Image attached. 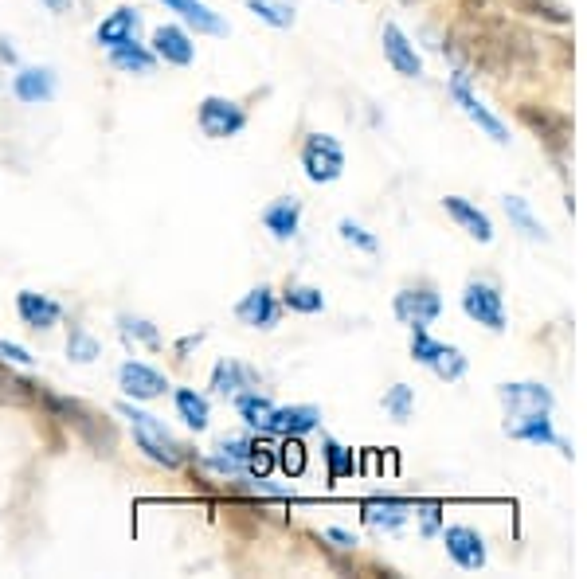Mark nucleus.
Returning a JSON list of instances; mask_svg holds the SVG:
<instances>
[{"label": "nucleus", "instance_id": "412c9836", "mask_svg": "<svg viewBox=\"0 0 587 579\" xmlns=\"http://www.w3.org/2000/svg\"><path fill=\"white\" fill-rule=\"evenodd\" d=\"M161 4L173 8L184 24L196 28L200 36H227V24L208 8V4H200V0H161Z\"/></svg>", "mask_w": 587, "mask_h": 579}, {"label": "nucleus", "instance_id": "ea45409f", "mask_svg": "<svg viewBox=\"0 0 587 579\" xmlns=\"http://www.w3.org/2000/svg\"><path fill=\"white\" fill-rule=\"evenodd\" d=\"M325 540H333L337 548H357V536L345 533V529H325Z\"/></svg>", "mask_w": 587, "mask_h": 579}, {"label": "nucleus", "instance_id": "79ce46f5", "mask_svg": "<svg viewBox=\"0 0 587 579\" xmlns=\"http://www.w3.org/2000/svg\"><path fill=\"white\" fill-rule=\"evenodd\" d=\"M0 59H4V63H16V51L4 44V40H0Z\"/></svg>", "mask_w": 587, "mask_h": 579}, {"label": "nucleus", "instance_id": "4be33fe9", "mask_svg": "<svg viewBox=\"0 0 587 579\" xmlns=\"http://www.w3.org/2000/svg\"><path fill=\"white\" fill-rule=\"evenodd\" d=\"M16 310L24 317V325H32V329H51L63 317V306L44 298V294H36V290H20L16 294Z\"/></svg>", "mask_w": 587, "mask_h": 579}, {"label": "nucleus", "instance_id": "0eeeda50", "mask_svg": "<svg viewBox=\"0 0 587 579\" xmlns=\"http://www.w3.org/2000/svg\"><path fill=\"white\" fill-rule=\"evenodd\" d=\"M505 435L517 439V443H533V446H556L564 458H572V443H564L552 427V411H533V415H513L505 419Z\"/></svg>", "mask_w": 587, "mask_h": 579}, {"label": "nucleus", "instance_id": "72a5a7b5", "mask_svg": "<svg viewBox=\"0 0 587 579\" xmlns=\"http://www.w3.org/2000/svg\"><path fill=\"white\" fill-rule=\"evenodd\" d=\"M337 231H341V239L345 243H353V247H361L364 255H376L380 251V243H376V235H368L361 223H353V220H341L337 223Z\"/></svg>", "mask_w": 587, "mask_h": 579}, {"label": "nucleus", "instance_id": "bb28decb", "mask_svg": "<svg viewBox=\"0 0 587 579\" xmlns=\"http://www.w3.org/2000/svg\"><path fill=\"white\" fill-rule=\"evenodd\" d=\"M177 411H181V419L192 431H204V427H208V400L196 396L192 388H181V392H177Z\"/></svg>", "mask_w": 587, "mask_h": 579}, {"label": "nucleus", "instance_id": "9d476101", "mask_svg": "<svg viewBox=\"0 0 587 579\" xmlns=\"http://www.w3.org/2000/svg\"><path fill=\"white\" fill-rule=\"evenodd\" d=\"M497 400L505 403L509 419L513 415H533V411H552L556 407V396L537 384V380H521V384H501L497 388Z\"/></svg>", "mask_w": 587, "mask_h": 579}, {"label": "nucleus", "instance_id": "58836bf2", "mask_svg": "<svg viewBox=\"0 0 587 579\" xmlns=\"http://www.w3.org/2000/svg\"><path fill=\"white\" fill-rule=\"evenodd\" d=\"M0 360H12V364H32V353H28V349H20V345L0 341Z\"/></svg>", "mask_w": 587, "mask_h": 579}, {"label": "nucleus", "instance_id": "2eb2a0df", "mask_svg": "<svg viewBox=\"0 0 587 579\" xmlns=\"http://www.w3.org/2000/svg\"><path fill=\"white\" fill-rule=\"evenodd\" d=\"M153 55L165 59L169 67H188L196 59V44L188 40V32L177 28V24H161L153 32Z\"/></svg>", "mask_w": 587, "mask_h": 579}, {"label": "nucleus", "instance_id": "423d86ee", "mask_svg": "<svg viewBox=\"0 0 587 579\" xmlns=\"http://www.w3.org/2000/svg\"><path fill=\"white\" fill-rule=\"evenodd\" d=\"M392 310H396V317L404 321L407 329H427V325L443 313V298H439L435 286H404V290L396 294Z\"/></svg>", "mask_w": 587, "mask_h": 579}, {"label": "nucleus", "instance_id": "7c9ffc66", "mask_svg": "<svg viewBox=\"0 0 587 579\" xmlns=\"http://www.w3.org/2000/svg\"><path fill=\"white\" fill-rule=\"evenodd\" d=\"M325 458H329V486H337L341 478H349V474L357 470L353 454H349L341 443H333V439H325Z\"/></svg>", "mask_w": 587, "mask_h": 579}, {"label": "nucleus", "instance_id": "ddd939ff", "mask_svg": "<svg viewBox=\"0 0 587 579\" xmlns=\"http://www.w3.org/2000/svg\"><path fill=\"white\" fill-rule=\"evenodd\" d=\"M384 59H388L392 71L404 75V79H419V75H423V55L415 51V44L407 40L396 24H384Z\"/></svg>", "mask_w": 587, "mask_h": 579}, {"label": "nucleus", "instance_id": "7ed1b4c3", "mask_svg": "<svg viewBox=\"0 0 587 579\" xmlns=\"http://www.w3.org/2000/svg\"><path fill=\"white\" fill-rule=\"evenodd\" d=\"M411 357L419 360L423 368H431L439 380H462L466 376V353L458 349V345H443V341H435L427 329H415V337H411Z\"/></svg>", "mask_w": 587, "mask_h": 579}, {"label": "nucleus", "instance_id": "aec40b11", "mask_svg": "<svg viewBox=\"0 0 587 579\" xmlns=\"http://www.w3.org/2000/svg\"><path fill=\"white\" fill-rule=\"evenodd\" d=\"M443 208H447V216H451L454 223H462V227H466V235H470V239H478V243H490V239H494V223H490V216H486L482 208H474L470 200H462V196H447V200H443Z\"/></svg>", "mask_w": 587, "mask_h": 579}, {"label": "nucleus", "instance_id": "f704fd0d", "mask_svg": "<svg viewBox=\"0 0 587 579\" xmlns=\"http://www.w3.org/2000/svg\"><path fill=\"white\" fill-rule=\"evenodd\" d=\"M415 513H419V533L423 536H435L443 529V505L439 501H419Z\"/></svg>", "mask_w": 587, "mask_h": 579}, {"label": "nucleus", "instance_id": "f257e3e1", "mask_svg": "<svg viewBox=\"0 0 587 579\" xmlns=\"http://www.w3.org/2000/svg\"><path fill=\"white\" fill-rule=\"evenodd\" d=\"M118 415L122 419H130V427H134V443L153 458V462H161V466H181L184 462V446L169 435V427L157 419V415H149V411H141L134 403H118Z\"/></svg>", "mask_w": 587, "mask_h": 579}, {"label": "nucleus", "instance_id": "a211bd4d", "mask_svg": "<svg viewBox=\"0 0 587 579\" xmlns=\"http://www.w3.org/2000/svg\"><path fill=\"white\" fill-rule=\"evenodd\" d=\"M263 223H267V231H271L278 243L294 239L298 227H302V200L298 196H282V200L267 204L263 208Z\"/></svg>", "mask_w": 587, "mask_h": 579}, {"label": "nucleus", "instance_id": "cd10ccee", "mask_svg": "<svg viewBox=\"0 0 587 579\" xmlns=\"http://www.w3.org/2000/svg\"><path fill=\"white\" fill-rule=\"evenodd\" d=\"M282 306L294 310V313H321L325 310V294L314 290V286H286Z\"/></svg>", "mask_w": 587, "mask_h": 579}, {"label": "nucleus", "instance_id": "1a4fd4ad", "mask_svg": "<svg viewBox=\"0 0 587 579\" xmlns=\"http://www.w3.org/2000/svg\"><path fill=\"white\" fill-rule=\"evenodd\" d=\"M443 544H447V556H451L458 568H466V572H482L486 568V540L478 529H470V525H451V529H443Z\"/></svg>", "mask_w": 587, "mask_h": 579}, {"label": "nucleus", "instance_id": "f3484780", "mask_svg": "<svg viewBox=\"0 0 587 579\" xmlns=\"http://www.w3.org/2000/svg\"><path fill=\"white\" fill-rule=\"evenodd\" d=\"M137 28H141V12L137 8H114L102 24H98V32H94V40L102 47H122V44H134L137 40Z\"/></svg>", "mask_w": 587, "mask_h": 579}, {"label": "nucleus", "instance_id": "39448f33", "mask_svg": "<svg viewBox=\"0 0 587 579\" xmlns=\"http://www.w3.org/2000/svg\"><path fill=\"white\" fill-rule=\"evenodd\" d=\"M462 310L470 321L486 325L490 333H505V298L494 282H466L462 290Z\"/></svg>", "mask_w": 587, "mask_h": 579}, {"label": "nucleus", "instance_id": "4468645a", "mask_svg": "<svg viewBox=\"0 0 587 579\" xmlns=\"http://www.w3.org/2000/svg\"><path fill=\"white\" fill-rule=\"evenodd\" d=\"M361 517L368 529L376 533H396L411 517V501H400V497H376V501H364Z\"/></svg>", "mask_w": 587, "mask_h": 579}, {"label": "nucleus", "instance_id": "e433bc0d", "mask_svg": "<svg viewBox=\"0 0 587 579\" xmlns=\"http://www.w3.org/2000/svg\"><path fill=\"white\" fill-rule=\"evenodd\" d=\"M118 325H122V333L130 337V341H145V345H157L161 337H157V329L149 325V321H141V317H118Z\"/></svg>", "mask_w": 587, "mask_h": 579}, {"label": "nucleus", "instance_id": "b1692460", "mask_svg": "<svg viewBox=\"0 0 587 579\" xmlns=\"http://www.w3.org/2000/svg\"><path fill=\"white\" fill-rule=\"evenodd\" d=\"M501 208H505L509 223H513L525 239H533V243H548V231H544V223L533 216L529 200H521V196H505V200H501Z\"/></svg>", "mask_w": 587, "mask_h": 579}, {"label": "nucleus", "instance_id": "c85d7f7f", "mask_svg": "<svg viewBox=\"0 0 587 579\" xmlns=\"http://www.w3.org/2000/svg\"><path fill=\"white\" fill-rule=\"evenodd\" d=\"M235 411L243 415V423H251V427H267V419H271L274 403L267 400V396H259V392H247V396H239L235 400Z\"/></svg>", "mask_w": 587, "mask_h": 579}, {"label": "nucleus", "instance_id": "dca6fc26", "mask_svg": "<svg viewBox=\"0 0 587 579\" xmlns=\"http://www.w3.org/2000/svg\"><path fill=\"white\" fill-rule=\"evenodd\" d=\"M235 317L251 329H274L278 325V298H274L271 286H255L239 306H235Z\"/></svg>", "mask_w": 587, "mask_h": 579}, {"label": "nucleus", "instance_id": "6ab92c4d", "mask_svg": "<svg viewBox=\"0 0 587 579\" xmlns=\"http://www.w3.org/2000/svg\"><path fill=\"white\" fill-rule=\"evenodd\" d=\"M12 94L28 106H40V102H51L55 98V71L47 67H24L16 79H12Z\"/></svg>", "mask_w": 587, "mask_h": 579}, {"label": "nucleus", "instance_id": "2f4dec72", "mask_svg": "<svg viewBox=\"0 0 587 579\" xmlns=\"http://www.w3.org/2000/svg\"><path fill=\"white\" fill-rule=\"evenodd\" d=\"M384 411H388L396 423H407V419H411V411H415V388L396 384V388L384 396Z\"/></svg>", "mask_w": 587, "mask_h": 579}, {"label": "nucleus", "instance_id": "393cba45", "mask_svg": "<svg viewBox=\"0 0 587 579\" xmlns=\"http://www.w3.org/2000/svg\"><path fill=\"white\" fill-rule=\"evenodd\" d=\"M110 63L118 67V71H130V75H153V67H157V55L149 51V47L134 44H122V47H110Z\"/></svg>", "mask_w": 587, "mask_h": 579}, {"label": "nucleus", "instance_id": "f8f14e48", "mask_svg": "<svg viewBox=\"0 0 587 579\" xmlns=\"http://www.w3.org/2000/svg\"><path fill=\"white\" fill-rule=\"evenodd\" d=\"M118 384H122V392L134 396V400H157V396L169 388L165 376H161L157 368L141 364V360H126V364L118 368Z\"/></svg>", "mask_w": 587, "mask_h": 579}, {"label": "nucleus", "instance_id": "f03ea898", "mask_svg": "<svg viewBox=\"0 0 587 579\" xmlns=\"http://www.w3.org/2000/svg\"><path fill=\"white\" fill-rule=\"evenodd\" d=\"M302 169L314 184H333L345 177V145L333 134H310L302 145Z\"/></svg>", "mask_w": 587, "mask_h": 579}, {"label": "nucleus", "instance_id": "a19ab883", "mask_svg": "<svg viewBox=\"0 0 587 579\" xmlns=\"http://www.w3.org/2000/svg\"><path fill=\"white\" fill-rule=\"evenodd\" d=\"M44 4L51 12H67V8H71V0H44Z\"/></svg>", "mask_w": 587, "mask_h": 579}, {"label": "nucleus", "instance_id": "4c0bfd02", "mask_svg": "<svg viewBox=\"0 0 587 579\" xmlns=\"http://www.w3.org/2000/svg\"><path fill=\"white\" fill-rule=\"evenodd\" d=\"M278 462H282L286 474H302V466H306V450H302V443H298V439H286L282 454H278Z\"/></svg>", "mask_w": 587, "mask_h": 579}, {"label": "nucleus", "instance_id": "473e14b6", "mask_svg": "<svg viewBox=\"0 0 587 579\" xmlns=\"http://www.w3.org/2000/svg\"><path fill=\"white\" fill-rule=\"evenodd\" d=\"M67 357L75 364H91L98 357V341H94L87 329H71V341H67Z\"/></svg>", "mask_w": 587, "mask_h": 579}, {"label": "nucleus", "instance_id": "a878e982", "mask_svg": "<svg viewBox=\"0 0 587 579\" xmlns=\"http://www.w3.org/2000/svg\"><path fill=\"white\" fill-rule=\"evenodd\" d=\"M247 384H255V372L243 368V364H235V360H220L216 372H212V388H216L220 396H231V392H239V388H247Z\"/></svg>", "mask_w": 587, "mask_h": 579}, {"label": "nucleus", "instance_id": "9b49d317", "mask_svg": "<svg viewBox=\"0 0 587 579\" xmlns=\"http://www.w3.org/2000/svg\"><path fill=\"white\" fill-rule=\"evenodd\" d=\"M321 427V411L314 403H294V407H274L267 419V435H282V439H302Z\"/></svg>", "mask_w": 587, "mask_h": 579}, {"label": "nucleus", "instance_id": "5701e85b", "mask_svg": "<svg viewBox=\"0 0 587 579\" xmlns=\"http://www.w3.org/2000/svg\"><path fill=\"white\" fill-rule=\"evenodd\" d=\"M247 454H251V443L227 439V443L216 446V454L204 458V466L216 470V474H224V478H243L247 474Z\"/></svg>", "mask_w": 587, "mask_h": 579}, {"label": "nucleus", "instance_id": "20e7f679", "mask_svg": "<svg viewBox=\"0 0 587 579\" xmlns=\"http://www.w3.org/2000/svg\"><path fill=\"white\" fill-rule=\"evenodd\" d=\"M196 122H200V134L204 137L227 141V137H235L247 126V110H243L239 102H231V98H216V94H212V98L200 102Z\"/></svg>", "mask_w": 587, "mask_h": 579}, {"label": "nucleus", "instance_id": "c9c22d12", "mask_svg": "<svg viewBox=\"0 0 587 579\" xmlns=\"http://www.w3.org/2000/svg\"><path fill=\"white\" fill-rule=\"evenodd\" d=\"M274 470V450L263 443H251V454H247V474H259V482Z\"/></svg>", "mask_w": 587, "mask_h": 579}, {"label": "nucleus", "instance_id": "6e6552de", "mask_svg": "<svg viewBox=\"0 0 587 579\" xmlns=\"http://www.w3.org/2000/svg\"><path fill=\"white\" fill-rule=\"evenodd\" d=\"M451 98L458 102V106H462V114H466V118H470V122H474L482 134L490 137L494 145H509V130L501 126V118H497V114H490V110L478 102V94L470 90V79H466L462 71H458V75H451Z\"/></svg>", "mask_w": 587, "mask_h": 579}, {"label": "nucleus", "instance_id": "c756f323", "mask_svg": "<svg viewBox=\"0 0 587 579\" xmlns=\"http://www.w3.org/2000/svg\"><path fill=\"white\" fill-rule=\"evenodd\" d=\"M247 8L267 20L271 28H294V8L290 4H278V0H247Z\"/></svg>", "mask_w": 587, "mask_h": 579}]
</instances>
